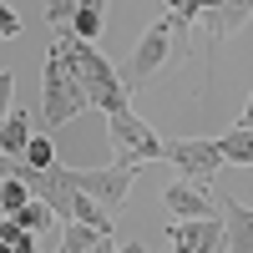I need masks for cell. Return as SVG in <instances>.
<instances>
[{
  "instance_id": "cell-1",
  "label": "cell",
  "mask_w": 253,
  "mask_h": 253,
  "mask_svg": "<svg viewBox=\"0 0 253 253\" xmlns=\"http://www.w3.org/2000/svg\"><path fill=\"white\" fill-rule=\"evenodd\" d=\"M56 41L66 46L71 71H76V81H81V91H86V101H91L101 117L132 107V96H126V86H122V71L96 51V41H76V36H56Z\"/></svg>"
},
{
  "instance_id": "cell-2",
  "label": "cell",
  "mask_w": 253,
  "mask_h": 253,
  "mask_svg": "<svg viewBox=\"0 0 253 253\" xmlns=\"http://www.w3.org/2000/svg\"><path fill=\"white\" fill-rule=\"evenodd\" d=\"M86 107H91V101H86V91H81V81H76V71H71L66 46H61V41H51L46 66H41V117H46V126L56 132V126L76 122Z\"/></svg>"
},
{
  "instance_id": "cell-3",
  "label": "cell",
  "mask_w": 253,
  "mask_h": 253,
  "mask_svg": "<svg viewBox=\"0 0 253 253\" xmlns=\"http://www.w3.org/2000/svg\"><path fill=\"white\" fill-rule=\"evenodd\" d=\"M167 56H172V20L162 15L157 26H147V31H142L132 61L122 66V86H126V96H137V91L152 86V76L167 66Z\"/></svg>"
},
{
  "instance_id": "cell-4",
  "label": "cell",
  "mask_w": 253,
  "mask_h": 253,
  "mask_svg": "<svg viewBox=\"0 0 253 253\" xmlns=\"http://www.w3.org/2000/svg\"><path fill=\"white\" fill-rule=\"evenodd\" d=\"M107 132H112V152L117 162H157L167 152V142L152 132V122H142L132 107H122L107 117Z\"/></svg>"
},
{
  "instance_id": "cell-5",
  "label": "cell",
  "mask_w": 253,
  "mask_h": 253,
  "mask_svg": "<svg viewBox=\"0 0 253 253\" xmlns=\"http://www.w3.org/2000/svg\"><path fill=\"white\" fill-rule=\"evenodd\" d=\"M142 167L147 162H112V167H86V172L71 167V187L86 193V198H96L107 213H117V208L126 203V193H132V182L142 177Z\"/></svg>"
},
{
  "instance_id": "cell-6",
  "label": "cell",
  "mask_w": 253,
  "mask_h": 253,
  "mask_svg": "<svg viewBox=\"0 0 253 253\" xmlns=\"http://www.w3.org/2000/svg\"><path fill=\"white\" fill-rule=\"evenodd\" d=\"M162 157L172 162L187 182H213V172H218V167H228V162H223V147H218V142H208V137H182V142H167V152H162Z\"/></svg>"
},
{
  "instance_id": "cell-7",
  "label": "cell",
  "mask_w": 253,
  "mask_h": 253,
  "mask_svg": "<svg viewBox=\"0 0 253 253\" xmlns=\"http://www.w3.org/2000/svg\"><path fill=\"white\" fill-rule=\"evenodd\" d=\"M167 253H223V218H172Z\"/></svg>"
},
{
  "instance_id": "cell-8",
  "label": "cell",
  "mask_w": 253,
  "mask_h": 253,
  "mask_svg": "<svg viewBox=\"0 0 253 253\" xmlns=\"http://www.w3.org/2000/svg\"><path fill=\"white\" fill-rule=\"evenodd\" d=\"M162 203H167V213H172V218H218V203H213V193H208V182L177 177V182H167Z\"/></svg>"
},
{
  "instance_id": "cell-9",
  "label": "cell",
  "mask_w": 253,
  "mask_h": 253,
  "mask_svg": "<svg viewBox=\"0 0 253 253\" xmlns=\"http://www.w3.org/2000/svg\"><path fill=\"white\" fill-rule=\"evenodd\" d=\"M253 15V0H203V26H208V41H228L238 36V26Z\"/></svg>"
},
{
  "instance_id": "cell-10",
  "label": "cell",
  "mask_w": 253,
  "mask_h": 253,
  "mask_svg": "<svg viewBox=\"0 0 253 253\" xmlns=\"http://www.w3.org/2000/svg\"><path fill=\"white\" fill-rule=\"evenodd\" d=\"M223 253H253V208L243 198H223Z\"/></svg>"
},
{
  "instance_id": "cell-11",
  "label": "cell",
  "mask_w": 253,
  "mask_h": 253,
  "mask_svg": "<svg viewBox=\"0 0 253 253\" xmlns=\"http://www.w3.org/2000/svg\"><path fill=\"white\" fill-rule=\"evenodd\" d=\"M31 112H10L5 122H0V157H26V147H31Z\"/></svg>"
},
{
  "instance_id": "cell-12",
  "label": "cell",
  "mask_w": 253,
  "mask_h": 253,
  "mask_svg": "<svg viewBox=\"0 0 253 253\" xmlns=\"http://www.w3.org/2000/svg\"><path fill=\"white\" fill-rule=\"evenodd\" d=\"M218 147H223V162H228V167H253V126H233V132H223Z\"/></svg>"
},
{
  "instance_id": "cell-13",
  "label": "cell",
  "mask_w": 253,
  "mask_h": 253,
  "mask_svg": "<svg viewBox=\"0 0 253 253\" xmlns=\"http://www.w3.org/2000/svg\"><path fill=\"white\" fill-rule=\"evenodd\" d=\"M101 26H107V0H81V10L71 20V36L76 41H96Z\"/></svg>"
},
{
  "instance_id": "cell-14",
  "label": "cell",
  "mask_w": 253,
  "mask_h": 253,
  "mask_svg": "<svg viewBox=\"0 0 253 253\" xmlns=\"http://www.w3.org/2000/svg\"><path fill=\"white\" fill-rule=\"evenodd\" d=\"M203 0H167V20H172V41H187V31L198 26Z\"/></svg>"
},
{
  "instance_id": "cell-15",
  "label": "cell",
  "mask_w": 253,
  "mask_h": 253,
  "mask_svg": "<svg viewBox=\"0 0 253 253\" xmlns=\"http://www.w3.org/2000/svg\"><path fill=\"white\" fill-rule=\"evenodd\" d=\"M96 238H101V228H91V223H76V218H71L66 228H61L56 248H61V253H86V248H91Z\"/></svg>"
},
{
  "instance_id": "cell-16",
  "label": "cell",
  "mask_w": 253,
  "mask_h": 253,
  "mask_svg": "<svg viewBox=\"0 0 253 253\" xmlns=\"http://www.w3.org/2000/svg\"><path fill=\"white\" fill-rule=\"evenodd\" d=\"M51 203H41V198H31L26 208H20V213H10V223H20V228H26V233H46V228H51Z\"/></svg>"
},
{
  "instance_id": "cell-17",
  "label": "cell",
  "mask_w": 253,
  "mask_h": 253,
  "mask_svg": "<svg viewBox=\"0 0 253 253\" xmlns=\"http://www.w3.org/2000/svg\"><path fill=\"white\" fill-rule=\"evenodd\" d=\"M31 203V187L20 182V177H10L5 172V182H0V218H10V213H20V208Z\"/></svg>"
},
{
  "instance_id": "cell-18",
  "label": "cell",
  "mask_w": 253,
  "mask_h": 253,
  "mask_svg": "<svg viewBox=\"0 0 253 253\" xmlns=\"http://www.w3.org/2000/svg\"><path fill=\"white\" fill-rule=\"evenodd\" d=\"M76 10H81V0H46V26H51L56 36H71Z\"/></svg>"
},
{
  "instance_id": "cell-19",
  "label": "cell",
  "mask_w": 253,
  "mask_h": 253,
  "mask_svg": "<svg viewBox=\"0 0 253 253\" xmlns=\"http://www.w3.org/2000/svg\"><path fill=\"white\" fill-rule=\"evenodd\" d=\"M26 162H31V167H56L51 137H31V147H26Z\"/></svg>"
},
{
  "instance_id": "cell-20",
  "label": "cell",
  "mask_w": 253,
  "mask_h": 253,
  "mask_svg": "<svg viewBox=\"0 0 253 253\" xmlns=\"http://www.w3.org/2000/svg\"><path fill=\"white\" fill-rule=\"evenodd\" d=\"M10 112H15V76L0 71V122H5Z\"/></svg>"
},
{
  "instance_id": "cell-21",
  "label": "cell",
  "mask_w": 253,
  "mask_h": 253,
  "mask_svg": "<svg viewBox=\"0 0 253 253\" xmlns=\"http://www.w3.org/2000/svg\"><path fill=\"white\" fill-rule=\"evenodd\" d=\"M20 36V15L10 10V0H0V41H15Z\"/></svg>"
},
{
  "instance_id": "cell-22",
  "label": "cell",
  "mask_w": 253,
  "mask_h": 253,
  "mask_svg": "<svg viewBox=\"0 0 253 253\" xmlns=\"http://www.w3.org/2000/svg\"><path fill=\"white\" fill-rule=\"evenodd\" d=\"M86 253H117V243H112V233H101V238H96V243H91Z\"/></svg>"
},
{
  "instance_id": "cell-23",
  "label": "cell",
  "mask_w": 253,
  "mask_h": 253,
  "mask_svg": "<svg viewBox=\"0 0 253 253\" xmlns=\"http://www.w3.org/2000/svg\"><path fill=\"white\" fill-rule=\"evenodd\" d=\"M117 253H152V248H147V243H122Z\"/></svg>"
},
{
  "instance_id": "cell-24",
  "label": "cell",
  "mask_w": 253,
  "mask_h": 253,
  "mask_svg": "<svg viewBox=\"0 0 253 253\" xmlns=\"http://www.w3.org/2000/svg\"><path fill=\"white\" fill-rule=\"evenodd\" d=\"M238 126H253V96H248V107H243V117H238Z\"/></svg>"
},
{
  "instance_id": "cell-25",
  "label": "cell",
  "mask_w": 253,
  "mask_h": 253,
  "mask_svg": "<svg viewBox=\"0 0 253 253\" xmlns=\"http://www.w3.org/2000/svg\"><path fill=\"white\" fill-rule=\"evenodd\" d=\"M0 182H5V172H0Z\"/></svg>"
},
{
  "instance_id": "cell-26",
  "label": "cell",
  "mask_w": 253,
  "mask_h": 253,
  "mask_svg": "<svg viewBox=\"0 0 253 253\" xmlns=\"http://www.w3.org/2000/svg\"><path fill=\"white\" fill-rule=\"evenodd\" d=\"M51 253H61V248H51Z\"/></svg>"
}]
</instances>
